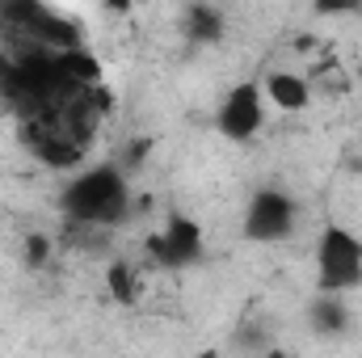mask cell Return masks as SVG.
Wrapping results in <instances>:
<instances>
[{
    "instance_id": "cell-1",
    "label": "cell",
    "mask_w": 362,
    "mask_h": 358,
    "mask_svg": "<svg viewBox=\"0 0 362 358\" xmlns=\"http://www.w3.org/2000/svg\"><path fill=\"white\" fill-rule=\"evenodd\" d=\"M64 215L81 228H118L131 219V185L118 165L85 169L64 185L59 194Z\"/></svg>"
},
{
    "instance_id": "cell-2",
    "label": "cell",
    "mask_w": 362,
    "mask_h": 358,
    "mask_svg": "<svg viewBox=\"0 0 362 358\" xmlns=\"http://www.w3.org/2000/svg\"><path fill=\"white\" fill-rule=\"evenodd\" d=\"M362 287V241L341 228L325 224L316 241V295H350Z\"/></svg>"
},
{
    "instance_id": "cell-3",
    "label": "cell",
    "mask_w": 362,
    "mask_h": 358,
    "mask_svg": "<svg viewBox=\"0 0 362 358\" xmlns=\"http://www.w3.org/2000/svg\"><path fill=\"white\" fill-rule=\"evenodd\" d=\"M299 224V202L278 190V185H266L249 198V211H245V236L257 241V245H270V241H286Z\"/></svg>"
},
{
    "instance_id": "cell-4",
    "label": "cell",
    "mask_w": 362,
    "mask_h": 358,
    "mask_svg": "<svg viewBox=\"0 0 362 358\" xmlns=\"http://www.w3.org/2000/svg\"><path fill=\"white\" fill-rule=\"evenodd\" d=\"M215 127H219V135L232 139V144L253 139V135L266 127V97H262V85L240 81L236 89L219 101V110H215Z\"/></svg>"
},
{
    "instance_id": "cell-5",
    "label": "cell",
    "mask_w": 362,
    "mask_h": 358,
    "mask_svg": "<svg viewBox=\"0 0 362 358\" xmlns=\"http://www.w3.org/2000/svg\"><path fill=\"white\" fill-rule=\"evenodd\" d=\"M202 245H206V241H202V228H198L189 215H173V219L165 224V232H156V236L148 241V253H152L160 266L185 270L202 258Z\"/></svg>"
},
{
    "instance_id": "cell-6",
    "label": "cell",
    "mask_w": 362,
    "mask_h": 358,
    "mask_svg": "<svg viewBox=\"0 0 362 358\" xmlns=\"http://www.w3.org/2000/svg\"><path fill=\"white\" fill-rule=\"evenodd\" d=\"M262 97L266 105L282 110V114H299L312 105V85L299 76V72H286V68H274L270 76L262 81Z\"/></svg>"
},
{
    "instance_id": "cell-7",
    "label": "cell",
    "mask_w": 362,
    "mask_h": 358,
    "mask_svg": "<svg viewBox=\"0 0 362 358\" xmlns=\"http://www.w3.org/2000/svg\"><path fill=\"white\" fill-rule=\"evenodd\" d=\"M181 34H185V42H194V47L219 42V38H223V13H219L215 4H185V8H181Z\"/></svg>"
},
{
    "instance_id": "cell-8",
    "label": "cell",
    "mask_w": 362,
    "mask_h": 358,
    "mask_svg": "<svg viewBox=\"0 0 362 358\" xmlns=\"http://www.w3.org/2000/svg\"><path fill=\"white\" fill-rule=\"evenodd\" d=\"M308 325L320 333V337H337L350 329V308L341 295H316L312 308H308Z\"/></svg>"
},
{
    "instance_id": "cell-9",
    "label": "cell",
    "mask_w": 362,
    "mask_h": 358,
    "mask_svg": "<svg viewBox=\"0 0 362 358\" xmlns=\"http://www.w3.org/2000/svg\"><path fill=\"white\" fill-rule=\"evenodd\" d=\"M59 64H64V72H68V81H72V85H81V89L101 85V59H97L93 51H85V47L64 51V55H59Z\"/></svg>"
},
{
    "instance_id": "cell-10",
    "label": "cell",
    "mask_w": 362,
    "mask_h": 358,
    "mask_svg": "<svg viewBox=\"0 0 362 358\" xmlns=\"http://www.w3.org/2000/svg\"><path fill=\"white\" fill-rule=\"evenodd\" d=\"M105 287H110L114 304H135V266L122 262V258H114L105 266Z\"/></svg>"
},
{
    "instance_id": "cell-11",
    "label": "cell",
    "mask_w": 362,
    "mask_h": 358,
    "mask_svg": "<svg viewBox=\"0 0 362 358\" xmlns=\"http://www.w3.org/2000/svg\"><path fill=\"white\" fill-rule=\"evenodd\" d=\"M51 262V236L47 232H25V266H47Z\"/></svg>"
},
{
    "instance_id": "cell-12",
    "label": "cell",
    "mask_w": 362,
    "mask_h": 358,
    "mask_svg": "<svg viewBox=\"0 0 362 358\" xmlns=\"http://www.w3.org/2000/svg\"><path fill=\"white\" fill-rule=\"evenodd\" d=\"M148 152H152V139H148V135H139V139H135V144L127 148V156H122V165H118V169H122V173H131V169H139V161H144Z\"/></svg>"
},
{
    "instance_id": "cell-13",
    "label": "cell",
    "mask_w": 362,
    "mask_h": 358,
    "mask_svg": "<svg viewBox=\"0 0 362 358\" xmlns=\"http://www.w3.org/2000/svg\"><path fill=\"white\" fill-rule=\"evenodd\" d=\"M262 358H291V354H286V350H278V346H270V350H266Z\"/></svg>"
},
{
    "instance_id": "cell-14",
    "label": "cell",
    "mask_w": 362,
    "mask_h": 358,
    "mask_svg": "<svg viewBox=\"0 0 362 358\" xmlns=\"http://www.w3.org/2000/svg\"><path fill=\"white\" fill-rule=\"evenodd\" d=\"M202 358H215V350H206V354H202Z\"/></svg>"
},
{
    "instance_id": "cell-15",
    "label": "cell",
    "mask_w": 362,
    "mask_h": 358,
    "mask_svg": "<svg viewBox=\"0 0 362 358\" xmlns=\"http://www.w3.org/2000/svg\"><path fill=\"white\" fill-rule=\"evenodd\" d=\"M358 76H362V72H358Z\"/></svg>"
}]
</instances>
